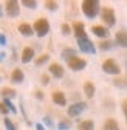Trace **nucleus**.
<instances>
[{
	"label": "nucleus",
	"mask_w": 127,
	"mask_h": 130,
	"mask_svg": "<svg viewBox=\"0 0 127 130\" xmlns=\"http://www.w3.org/2000/svg\"><path fill=\"white\" fill-rule=\"evenodd\" d=\"M82 12L87 15L88 19H93V17H96L98 12H99V2L98 0H84L82 2Z\"/></svg>",
	"instance_id": "nucleus-1"
},
{
	"label": "nucleus",
	"mask_w": 127,
	"mask_h": 130,
	"mask_svg": "<svg viewBox=\"0 0 127 130\" xmlns=\"http://www.w3.org/2000/svg\"><path fill=\"white\" fill-rule=\"evenodd\" d=\"M33 29H34V32L39 37H43V36L48 34V31H50V22L46 20V19H37L34 22Z\"/></svg>",
	"instance_id": "nucleus-2"
},
{
	"label": "nucleus",
	"mask_w": 127,
	"mask_h": 130,
	"mask_svg": "<svg viewBox=\"0 0 127 130\" xmlns=\"http://www.w3.org/2000/svg\"><path fill=\"white\" fill-rule=\"evenodd\" d=\"M101 19L107 26H113L116 23V17H115V11L112 8H102L101 9Z\"/></svg>",
	"instance_id": "nucleus-3"
},
{
	"label": "nucleus",
	"mask_w": 127,
	"mask_h": 130,
	"mask_svg": "<svg viewBox=\"0 0 127 130\" xmlns=\"http://www.w3.org/2000/svg\"><path fill=\"white\" fill-rule=\"evenodd\" d=\"M77 46L82 53H90V54H94L96 48H94V43L88 39V37H82V39H77Z\"/></svg>",
	"instance_id": "nucleus-4"
},
{
	"label": "nucleus",
	"mask_w": 127,
	"mask_h": 130,
	"mask_svg": "<svg viewBox=\"0 0 127 130\" xmlns=\"http://www.w3.org/2000/svg\"><path fill=\"white\" fill-rule=\"evenodd\" d=\"M102 70L107 73V74H119L121 68H119V65L113 60V59H105L102 62Z\"/></svg>",
	"instance_id": "nucleus-5"
},
{
	"label": "nucleus",
	"mask_w": 127,
	"mask_h": 130,
	"mask_svg": "<svg viewBox=\"0 0 127 130\" xmlns=\"http://www.w3.org/2000/svg\"><path fill=\"white\" fill-rule=\"evenodd\" d=\"M67 63H68V67L73 71H81V70H84L87 67V60L82 59V57H77V56H74L70 60H67Z\"/></svg>",
	"instance_id": "nucleus-6"
},
{
	"label": "nucleus",
	"mask_w": 127,
	"mask_h": 130,
	"mask_svg": "<svg viewBox=\"0 0 127 130\" xmlns=\"http://www.w3.org/2000/svg\"><path fill=\"white\" fill-rule=\"evenodd\" d=\"M5 11H6V14L9 17H17L19 12H20V6H19V3L15 2V0H8L5 3Z\"/></svg>",
	"instance_id": "nucleus-7"
},
{
	"label": "nucleus",
	"mask_w": 127,
	"mask_h": 130,
	"mask_svg": "<svg viewBox=\"0 0 127 130\" xmlns=\"http://www.w3.org/2000/svg\"><path fill=\"white\" fill-rule=\"evenodd\" d=\"M85 107H87L85 102H74V104H71V105L68 107V116L74 118V116H77V115H81V113L85 110Z\"/></svg>",
	"instance_id": "nucleus-8"
},
{
	"label": "nucleus",
	"mask_w": 127,
	"mask_h": 130,
	"mask_svg": "<svg viewBox=\"0 0 127 130\" xmlns=\"http://www.w3.org/2000/svg\"><path fill=\"white\" fill-rule=\"evenodd\" d=\"M73 31H74L76 39L87 37V34H85V26H84L82 22H74V23H73Z\"/></svg>",
	"instance_id": "nucleus-9"
},
{
	"label": "nucleus",
	"mask_w": 127,
	"mask_h": 130,
	"mask_svg": "<svg viewBox=\"0 0 127 130\" xmlns=\"http://www.w3.org/2000/svg\"><path fill=\"white\" fill-rule=\"evenodd\" d=\"M51 99H53L54 104H57V105H60V107L67 105V98H65V94H64L62 91H54V93L51 94Z\"/></svg>",
	"instance_id": "nucleus-10"
},
{
	"label": "nucleus",
	"mask_w": 127,
	"mask_h": 130,
	"mask_svg": "<svg viewBox=\"0 0 127 130\" xmlns=\"http://www.w3.org/2000/svg\"><path fill=\"white\" fill-rule=\"evenodd\" d=\"M115 40L119 46L122 48H127V31L125 29H121L116 32V36H115Z\"/></svg>",
	"instance_id": "nucleus-11"
},
{
	"label": "nucleus",
	"mask_w": 127,
	"mask_h": 130,
	"mask_svg": "<svg viewBox=\"0 0 127 130\" xmlns=\"http://www.w3.org/2000/svg\"><path fill=\"white\" fill-rule=\"evenodd\" d=\"M50 73L54 76V77H57V79H60V77H64V68H62V65L60 63H51L50 65Z\"/></svg>",
	"instance_id": "nucleus-12"
},
{
	"label": "nucleus",
	"mask_w": 127,
	"mask_h": 130,
	"mask_svg": "<svg viewBox=\"0 0 127 130\" xmlns=\"http://www.w3.org/2000/svg\"><path fill=\"white\" fill-rule=\"evenodd\" d=\"M33 57H34V50H33V48H31V46L23 48V51H22V62L28 63L29 60H33Z\"/></svg>",
	"instance_id": "nucleus-13"
},
{
	"label": "nucleus",
	"mask_w": 127,
	"mask_h": 130,
	"mask_svg": "<svg viewBox=\"0 0 127 130\" xmlns=\"http://www.w3.org/2000/svg\"><path fill=\"white\" fill-rule=\"evenodd\" d=\"M91 31H93V34L98 36V37H108V31H107L105 26L94 25V26H91Z\"/></svg>",
	"instance_id": "nucleus-14"
},
{
	"label": "nucleus",
	"mask_w": 127,
	"mask_h": 130,
	"mask_svg": "<svg viewBox=\"0 0 127 130\" xmlns=\"http://www.w3.org/2000/svg\"><path fill=\"white\" fill-rule=\"evenodd\" d=\"M23 79H25V74H23V71L20 70V68H15L12 73H11V80L14 84H20V82H23Z\"/></svg>",
	"instance_id": "nucleus-15"
},
{
	"label": "nucleus",
	"mask_w": 127,
	"mask_h": 130,
	"mask_svg": "<svg viewBox=\"0 0 127 130\" xmlns=\"http://www.w3.org/2000/svg\"><path fill=\"white\" fill-rule=\"evenodd\" d=\"M19 31H20V34H23V36H33L34 34L33 26L28 25V23H20L19 25Z\"/></svg>",
	"instance_id": "nucleus-16"
},
{
	"label": "nucleus",
	"mask_w": 127,
	"mask_h": 130,
	"mask_svg": "<svg viewBox=\"0 0 127 130\" xmlns=\"http://www.w3.org/2000/svg\"><path fill=\"white\" fill-rule=\"evenodd\" d=\"M102 130H119V125H118V122H116L115 119L108 118V119L104 122V125H102Z\"/></svg>",
	"instance_id": "nucleus-17"
},
{
	"label": "nucleus",
	"mask_w": 127,
	"mask_h": 130,
	"mask_svg": "<svg viewBox=\"0 0 127 130\" xmlns=\"http://www.w3.org/2000/svg\"><path fill=\"white\" fill-rule=\"evenodd\" d=\"M77 130H94V124L93 121H82V122H79L77 124Z\"/></svg>",
	"instance_id": "nucleus-18"
},
{
	"label": "nucleus",
	"mask_w": 127,
	"mask_h": 130,
	"mask_svg": "<svg viewBox=\"0 0 127 130\" xmlns=\"http://www.w3.org/2000/svg\"><path fill=\"white\" fill-rule=\"evenodd\" d=\"M60 56L65 59V60H70L71 57H74V56H76V51L73 50V48H64L62 53H60Z\"/></svg>",
	"instance_id": "nucleus-19"
},
{
	"label": "nucleus",
	"mask_w": 127,
	"mask_h": 130,
	"mask_svg": "<svg viewBox=\"0 0 127 130\" xmlns=\"http://www.w3.org/2000/svg\"><path fill=\"white\" fill-rule=\"evenodd\" d=\"M84 93L87 98H93L94 96V85L91 82H85L84 84Z\"/></svg>",
	"instance_id": "nucleus-20"
},
{
	"label": "nucleus",
	"mask_w": 127,
	"mask_h": 130,
	"mask_svg": "<svg viewBox=\"0 0 127 130\" xmlns=\"http://www.w3.org/2000/svg\"><path fill=\"white\" fill-rule=\"evenodd\" d=\"M2 96H3V99H11V98L15 96V90H12L9 87H5V88H2Z\"/></svg>",
	"instance_id": "nucleus-21"
},
{
	"label": "nucleus",
	"mask_w": 127,
	"mask_h": 130,
	"mask_svg": "<svg viewBox=\"0 0 127 130\" xmlns=\"http://www.w3.org/2000/svg\"><path fill=\"white\" fill-rule=\"evenodd\" d=\"M113 46V42H110V40H102L101 43H99V48H101V50H110V48H112Z\"/></svg>",
	"instance_id": "nucleus-22"
},
{
	"label": "nucleus",
	"mask_w": 127,
	"mask_h": 130,
	"mask_svg": "<svg viewBox=\"0 0 127 130\" xmlns=\"http://www.w3.org/2000/svg\"><path fill=\"white\" fill-rule=\"evenodd\" d=\"M22 5L26 6V8H31V9H34L37 6V2H34V0H22Z\"/></svg>",
	"instance_id": "nucleus-23"
},
{
	"label": "nucleus",
	"mask_w": 127,
	"mask_h": 130,
	"mask_svg": "<svg viewBox=\"0 0 127 130\" xmlns=\"http://www.w3.org/2000/svg\"><path fill=\"white\" fill-rule=\"evenodd\" d=\"M3 124H5V128H6V130H15V125L12 124V121H11L9 118H5V119H3Z\"/></svg>",
	"instance_id": "nucleus-24"
},
{
	"label": "nucleus",
	"mask_w": 127,
	"mask_h": 130,
	"mask_svg": "<svg viewBox=\"0 0 127 130\" xmlns=\"http://www.w3.org/2000/svg\"><path fill=\"white\" fill-rule=\"evenodd\" d=\"M48 59H50V56H48V54H42L40 57H37V59H36V65H37V67H39V65L45 63V62L48 60Z\"/></svg>",
	"instance_id": "nucleus-25"
},
{
	"label": "nucleus",
	"mask_w": 127,
	"mask_h": 130,
	"mask_svg": "<svg viewBox=\"0 0 127 130\" xmlns=\"http://www.w3.org/2000/svg\"><path fill=\"white\" fill-rule=\"evenodd\" d=\"M60 29H62V34H65V36H68L70 32H71V28H70V25H68V23H62Z\"/></svg>",
	"instance_id": "nucleus-26"
},
{
	"label": "nucleus",
	"mask_w": 127,
	"mask_h": 130,
	"mask_svg": "<svg viewBox=\"0 0 127 130\" xmlns=\"http://www.w3.org/2000/svg\"><path fill=\"white\" fill-rule=\"evenodd\" d=\"M45 6L48 8L50 11H56L57 9V2H50V0H48V2H45Z\"/></svg>",
	"instance_id": "nucleus-27"
},
{
	"label": "nucleus",
	"mask_w": 127,
	"mask_h": 130,
	"mask_svg": "<svg viewBox=\"0 0 127 130\" xmlns=\"http://www.w3.org/2000/svg\"><path fill=\"white\" fill-rule=\"evenodd\" d=\"M57 127H59V130H68L70 128V122L68 121H60Z\"/></svg>",
	"instance_id": "nucleus-28"
},
{
	"label": "nucleus",
	"mask_w": 127,
	"mask_h": 130,
	"mask_svg": "<svg viewBox=\"0 0 127 130\" xmlns=\"http://www.w3.org/2000/svg\"><path fill=\"white\" fill-rule=\"evenodd\" d=\"M40 79H42V84H43V85H48V82H50V76H48V74H42Z\"/></svg>",
	"instance_id": "nucleus-29"
},
{
	"label": "nucleus",
	"mask_w": 127,
	"mask_h": 130,
	"mask_svg": "<svg viewBox=\"0 0 127 130\" xmlns=\"http://www.w3.org/2000/svg\"><path fill=\"white\" fill-rule=\"evenodd\" d=\"M9 110H8V107L3 104V102H0V113H3V115H6Z\"/></svg>",
	"instance_id": "nucleus-30"
},
{
	"label": "nucleus",
	"mask_w": 127,
	"mask_h": 130,
	"mask_svg": "<svg viewBox=\"0 0 127 130\" xmlns=\"http://www.w3.org/2000/svg\"><path fill=\"white\" fill-rule=\"evenodd\" d=\"M6 43V37L3 34H0V45H5Z\"/></svg>",
	"instance_id": "nucleus-31"
},
{
	"label": "nucleus",
	"mask_w": 127,
	"mask_h": 130,
	"mask_svg": "<svg viewBox=\"0 0 127 130\" xmlns=\"http://www.w3.org/2000/svg\"><path fill=\"white\" fill-rule=\"evenodd\" d=\"M36 96H37V98H39V99H42V98H43V94H42V93H40V91H36Z\"/></svg>",
	"instance_id": "nucleus-32"
},
{
	"label": "nucleus",
	"mask_w": 127,
	"mask_h": 130,
	"mask_svg": "<svg viewBox=\"0 0 127 130\" xmlns=\"http://www.w3.org/2000/svg\"><path fill=\"white\" fill-rule=\"evenodd\" d=\"M36 128H37V130H45V128H43V125H42V124H37V125H36Z\"/></svg>",
	"instance_id": "nucleus-33"
},
{
	"label": "nucleus",
	"mask_w": 127,
	"mask_h": 130,
	"mask_svg": "<svg viewBox=\"0 0 127 130\" xmlns=\"http://www.w3.org/2000/svg\"><path fill=\"white\" fill-rule=\"evenodd\" d=\"M124 111H125V118H127V101L124 102Z\"/></svg>",
	"instance_id": "nucleus-34"
},
{
	"label": "nucleus",
	"mask_w": 127,
	"mask_h": 130,
	"mask_svg": "<svg viewBox=\"0 0 127 130\" xmlns=\"http://www.w3.org/2000/svg\"><path fill=\"white\" fill-rule=\"evenodd\" d=\"M45 122L48 124V125H51V121H50V118H45Z\"/></svg>",
	"instance_id": "nucleus-35"
}]
</instances>
